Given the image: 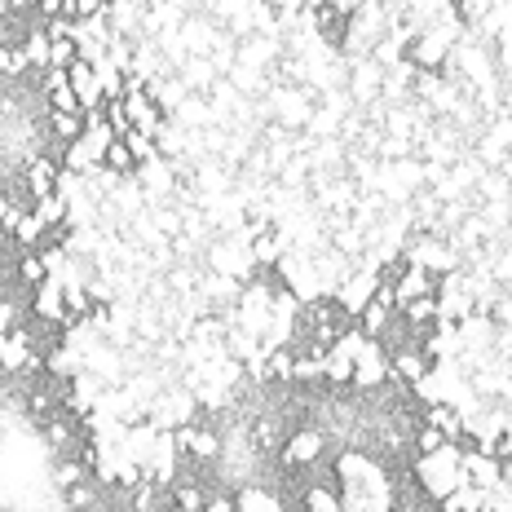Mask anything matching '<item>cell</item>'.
Returning a JSON list of instances; mask_svg holds the SVG:
<instances>
[{
	"label": "cell",
	"instance_id": "obj_5",
	"mask_svg": "<svg viewBox=\"0 0 512 512\" xmlns=\"http://www.w3.org/2000/svg\"><path fill=\"white\" fill-rule=\"evenodd\" d=\"M407 261L420 265V270H429L433 279H437V274H446V270H460V256H455V248H451V243H442V239H433L429 230H424L420 239L407 248Z\"/></svg>",
	"mask_w": 512,
	"mask_h": 512
},
{
	"label": "cell",
	"instance_id": "obj_14",
	"mask_svg": "<svg viewBox=\"0 0 512 512\" xmlns=\"http://www.w3.org/2000/svg\"><path fill=\"white\" fill-rule=\"evenodd\" d=\"M0 332H5V318H0Z\"/></svg>",
	"mask_w": 512,
	"mask_h": 512
},
{
	"label": "cell",
	"instance_id": "obj_12",
	"mask_svg": "<svg viewBox=\"0 0 512 512\" xmlns=\"http://www.w3.org/2000/svg\"><path fill=\"white\" fill-rule=\"evenodd\" d=\"M45 102H49V111H76V115H84V106L76 98V89H71V80L58 84L53 93H45Z\"/></svg>",
	"mask_w": 512,
	"mask_h": 512
},
{
	"label": "cell",
	"instance_id": "obj_4",
	"mask_svg": "<svg viewBox=\"0 0 512 512\" xmlns=\"http://www.w3.org/2000/svg\"><path fill=\"white\" fill-rule=\"evenodd\" d=\"M376 283H380V270H376V265H362V270H349L345 274V279H340L336 283V305L340 309H345V314H362V305H367L371 301V296H376Z\"/></svg>",
	"mask_w": 512,
	"mask_h": 512
},
{
	"label": "cell",
	"instance_id": "obj_13",
	"mask_svg": "<svg viewBox=\"0 0 512 512\" xmlns=\"http://www.w3.org/2000/svg\"><path fill=\"white\" fill-rule=\"evenodd\" d=\"M499 464H504V486L512 490V460H499Z\"/></svg>",
	"mask_w": 512,
	"mask_h": 512
},
{
	"label": "cell",
	"instance_id": "obj_10",
	"mask_svg": "<svg viewBox=\"0 0 512 512\" xmlns=\"http://www.w3.org/2000/svg\"><path fill=\"white\" fill-rule=\"evenodd\" d=\"M455 5V14L464 18L468 27H482L490 14H495V0H451Z\"/></svg>",
	"mask_w": 512,
	"mask_h": 512
},
{
	"label": "cell",
	"instance_id": "obj_7",
	"mask_svg": "<svg viewBox=\"0 0 512 512\" xmlns=\"http://www.w3.org/2000/svg\"><path fill=\"white\" fill-rule=\"evenodd\" d=\"M80 128H84V115H76V111H45V137L49 142H58V146L76 142Z\"/></svg>",
	"mask_w": 512,
	"mask_h": 512
},
{
	"label": "cell",
	"instance_id": "obj_11",
	"mask_svg": "<svg viewBox=\"0 0 512 512\" xmlns=\"http://www.w3.org/2000/svg\"><path fill=\"white\" fill-rule=\"evenodd\" d=\"M124 142H128V151H133L137 164H146V159H155V155H159L155 137H151V133H142V128H128V133H124Z\"/></svg>",
	"mask_w": 512,
	"mask_h": 512
},
{
	"label": "cell",
	"instance_id": "obj_9",
	"mask_svg": "<svg viewBox=\"0 0 512 512\" xmlns=\"http://www.w3.org/2000/svg\"><path fill=\"white\" fill-rule=\"evenodd\" d=\"M102 164L111 168V173H120V177H133V173H137V159H133V151H128V142H124V137H115V142L106 146Z\"/></svg>",
	"mask_w": 512,
	"mask_h": 512
},
{
	"label": "cell",
	"instance_id": "obj_2",
	"mask_svg": "<svg viewBox=\"0 0 512 512\" xmlns=\"http://www.w3.org/2000/svg\"><path fill=\"white\" fill-rule=\"evenodd\" d=\"M323 455H327V433L309 424V429L287 433V442L279 451V464L283 468H318L323 464Z\"/></svg>",
	"mask_w": 512,
	"mask_h": 512
},
{
	"label": "cell",
	"instance_id": "obj_1",
	"mask_svg": "<svg viewBox=\"0 0 512 512\" xmlns=\"http://www.w3.org/2000/svg\"><path fill=\"white\" fill-rule=\"evenodd\" d=\"M411 477L420 482V490L433 499V504H442V499L451 495L455 486L468 482V477H464V451H460V442H446V446H437V451L415 455V460H411Z\"/></svg>",
	"mask_w": 512,
	"mask_h": 512
},
{
	"label": "cell",
	"instance_id": "obj_15",
	"mask_svg": "<svg viewBox=\"0 0 512 512\" xmlns=\"http://www.w3.org/2000/svg\"><path fill=\"white\" fill-rule=\"evenodd\" d=\"M0 9H5V0H0Z\"/></svg>",
	"mask_w": 512,
	"mask_h": 512
},
{
	"label": "cell",
	"instance_id": "obj_3",
	"mask_svg": "<svg viewBox=\"0 0 512 512\" xmlns=\"http://www.w3.org/2000/svg\"><path fill=\"white\" fill-rule=\"evenodd\" d=\"M389 380V349L380 345L376 336H367V345L358 349V358H354V389L358 393H371V389H380V384Z\"/></svg>",
	"mask_w": 512,
	"mask_h": 512
},
{
	"label": "cell",
	"instance_id": "obj_6",
	"mask_svg": "<svg viewBox=\"0 0 512 512\" xmlns=\"http://www.w3.org/2000/svg\"><path fill=\"white\" fill-rule=\"evenodd\" d=\"M67 80H71V89H76V98H80V106L89 111V106H102L106 98H102V80H98V67H93L89 58H76L67 67Z\"/></svg>",
	"mask_w": 512,
	"mask_h": 512
},
{
	"label": "cell",
	"instance_id": "obj_8",
	"mask_svg": "<svg viewBox=\"0 0 512 512\" xmlns=\"http://www.w3.org/2000/svg\"><path fill=\"white\" fill-rule=\"evenodd\" d=\"M31 212H36V217L45 221L49 230H62V226H67V199H62L58 190H53V195H45V199H36V204H31Z\"/></svg>",
	"mask_w": 512,
	"mask_h": 512
}]
</instances>
